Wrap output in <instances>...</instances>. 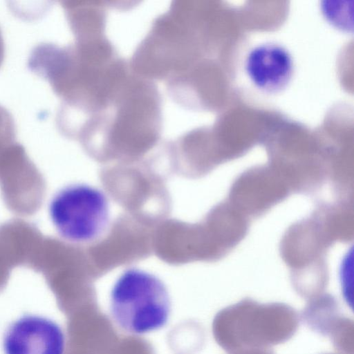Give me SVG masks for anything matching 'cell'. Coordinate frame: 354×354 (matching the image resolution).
Listing matches in <instances>:
<instances>
[{"instance_id": "7a4b0ae2", "label": "cell", "mask_w": 354, "mask_h": 354, "mask_svg": "<svg viewBox=\"0 0 354 354\" xmlns=\"http://www.w3.org/2000/svg\"><path fill=\"white\" fill-rule=\"evenodd\" d=\"M171 309V299L165 283L143 270H125L111 291L112 319L131 334L142 335L162 328L169 320Z\"/></svg>"}, {"instance_id": "3957f363", "label": "cell", "mask_w": 354, "mask_h": 354, "mask_svg": "<svg viewBox=\"0 0 354 354\" xmlns=\"http://www.w3.org/2000/svg\"><path fill=\"white\" fill-rule=\"evenodd\" d=\"M49 213L62 238L86 243L96 239L106 229L109 205L102 190L77 183L66 186L55 194L49 205Z\"/></svg>"}, {"instance_id": "ba28073f", "label": "cell", "mask_w": 354, "mask_h": 354, "mask_svg": "<svg viewBox=\"0 0 354 354\" xmlns=\"http://www.w3.org/2000/svg\"><path fill=\"white\" fill-rule=\"evenodd\" d=\"M327 354H331V353H327Z\"/></svg>"}, {"instance_id": "277c9868", "label": "cell", "mask_w": 354, "mask_h": 354, "mask_svg": "<svg viewBox=\"0 0 354 354\" xmlns=\"http://www.w3.org/2000/svg\"><path fill=\"white\" fill-rule=\"evenodd\" d=\"M244 68L257 89L271 95L287 88L293 77L295 64L285 46L268 41L257 45L248 52Z\"/></svg>"}, {"instance_id": "5b68a950", "label": "cell", "mask_w": 354, "mask_h": 354, "mask_svg": "<svg viewBox=\"0 0 354 354\" xmlns=\"http://www.w3.org/2000/svg\"><path fill=\"white\" fill-rule=\"evenodd\" d=\"M3 347L5 354H64L65 337L53 320L24 315L8 328Z\"/></svg>"}, {"instance_id": "52a82bcc", "label": "cell", "mask_w": 354, "mask_h": 354, "mask_svg": "<svg viewBox=\"0 0 354 354\" xmlns=\"http://www.w3.org/2000/svg\"><path fill=\"white\" fill-rule=\"evenodd\" d=\"M229 354H274L268 348H254V349H245L239 351H236Z\"/></svg>"}, {"instance_id": "8992f818", "label": "cell", "mask_w": 354, "mask_h": 354, "mask_svg": "<svg viewBox=\"0 0 354 354\" xmlns=\"http://www.w3.org/2000/svg\"><path fill=\"white\" fill-rule=\"evenodd\" d=\"M341 315L335 300L322 297L312 300L301 316L309 328L330 337L335 348L344 353L353 348V322Z\"/></svg>"}, {"instance_id": "6da1fadb", "label": "cell", "mask_w": 354, "mask_h": 354, "mask_svg": "<svg viewBox=\"0 0 354 354\" xmlns=\"http://www.w3.org/2000/svg\"><path fill=\"white\" fill-rule=\"evenodd\" d=\"M298 325L297 313L288 305L245 299L221 310L213 330L218 344L232 353L281 344L292 337Z\"/></svg>"}]
</instances>
